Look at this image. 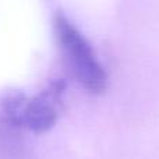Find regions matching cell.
Masks as SVG:
<instances>
[{
  "mask_svg": "<svg viewBox=\"0 0 159 159\" xmlns=\"http://www.w3.org/2000/svg\"><path fill=\"white\" fill-rule=\"evenodd\" d=\"M67 82L55 78L36 95L8 91L0 99V115L6 126L14 130H28L35 134L49 131L57 123Z\"/></svg>",
  "mask_w": 159,
  "mask_h": 159,
  "instance_id": "1",
  "label": "cell"
},
{
  "mask_svg": "<svg viewBox=\"0 0 159 159\" xmlns=\"http://www.w3.org/2000/svg\"><path fill=\"white\" fill-rule=\"evenodd\" d=\"M53 32L73 78L89 93L105 92L107 74L84 34L63 13H57L53 18Z\"/></svg>",
  "mask_w": 159,
  "mask_h": 159,
  "instance_id": "2",
  "label": "cell"
}]
</instances>
